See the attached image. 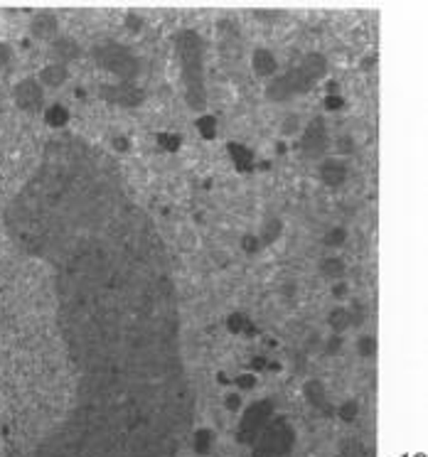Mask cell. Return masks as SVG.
<instances>
[{"label": "cell", "instance_id": "obj_19", "mask_svg": "<svg viewBox=\"0 0 428 457\" xmlns=\"http://www.w3.org/2000/svg\"><path fill=\"white\" fill-rule=\"evenodd\" d=\"M357 354L362 359H372L377 357V340L372 335H365L357 340Z\"/></svg>", "mask_w": 428, "mask_h": 457}, {"label": "cell", "instance_id": "obj_14", "mask_svg": "<svg viewBox=\"0 0 428 457\" xmlns=\"http://www.w3.org/2000/svg\"><path fill=\"white\" fill-rule=\"evenodd\" d=\"M52 52H54V57H57V64H72L74 59L79 57V45L74 40H69V37H62V40H57L54 42V47H52Z\"/></svg>", "mask_w": 428, "mask_h": 457}, {"label": "cell", "instance_id": "obj_21", "mask_svg": "<svg viewBox=\"0 0 428 457\" xmlns=\"http://www.w3.org/2000/svg\"><path fill=\"white\" fill-rule=\"evenodd\" d=\"M303 130V123H301V116L298 113H291V116H286L283 118V126H281V133L283 135H298Z\"/></svg>", "mask_w": 428, "mask_h": 457}, {"label": "cell", "instance_id": "obj_1", "mask_svg": "<svg viewBox=\"0 0 428 457\" xmlns=\"http://www.w3.org/2000/svg\"><path fill=\"white\" fill-rule=\"evenodd\" d=\"M175 50L180 59V74L185 81V99L189 108L202 111L207 106L204 86V40L194 30H182L175 37Z\"/></svg>", "mask_w": 428, "mask_h": 457}, {"label": "cell", "instance_id": "obj_27", "mask_svg": "<svg viewBox=\"0 0 428 457\" xmlns=\"http://www.w3.org/2000/svg\"><path fill=\"white\" fill-rule=\"evenodd\" d=\"M276 233H281V221L271 219V224L266 226V231L261 233L263 243H271V241H273V238H276Z\"/></svg>", "mask_w": 428, "mask_h": 457}, {"label": "cell", "instance_id": "obj_18", "mask_svg": "<svg viewBox=\"0 0 428 457\" xmlns=\"http://www.w3.org/2000/svg\"><path fill=\"white\" fill-rule=\"evenodd\" d=\"M340 457H370V453H367V448H365L362 440L348 438L343 445H340Z\"/></svg>", "mask_w": 428, "mask_h": 457}, {"label": "cell", "instance_id": "obj_31", "mask_svg": "<svg viewBox=\"0 0 428 457\" xmlns=\"http://www.w3.org/2000/svg\"><path fill=\"white\" fill-rule=\"evenodd\" d=\"M340 347H343V337H340V335L330 337V345H328V354H335V352H340Z\"/></svg>", "mask_w": 428, "mask_h": 457}, {"label": "cell", "instance_id": "obj_23", "mask_svg": "<svg viewBox=\"0 0 428 457\" xmlns=\"http://www.w3.org/2000/svg\"><path fill=\"white\" fill-rule=\"evenodd\" d=\"M345 241H348V231H345L343 226L330 228V231L325 233V243H328V246H343Z\"/></svg>", "mask_w": 428, "mask_h": 457}, {"label": "cell", "instance_id": "obj_11", "mask_svg": "<svg viewBox=\"0 0 428 457\" xmlns=\"http://www.w3.org/2000/svg\"><path fill=\"white\" fill-rule=\"evenodd\" d=\"M251 67L256 76H273L276 69H278V59H276V54L266 50V47H259V50H254L251 54Z\"/></svg>", "mask_w": 428, "mask_h": 457}, {"label": "cell", "instance_id": "obj_13", "mask_svg": "<svg viewBox=\"0 0 428 457\" xmlns=\"http://www.w3.org/2000/svg\"><path fill=\"white\" fill-rule=\"evenodd\" d=\"M69 79V69L64 67V64H47L45 69H42L40 72V84H42V89H45V86H50V89H57V86H62L64 81Z\"/></svg>", "mask_w": 428, "mask_h": 457}, {"label": "cell", "instance_id": "obj_7", "mask_svg": "<svg viewBox=\"0 0 428 457\" xmlns=\"http://www.w3.org/2000/svg\"><path fill=\"white\" fill-rule=\"evenodd\" d=\"M13 96H15V103L27 113H35V111H42V108H45V89H42V84L37 79L18 81Z\"/></svg>", "mask_w": 428, "mask_h": 457}, {"label": "cell", "instance_id": "obj_6", "mask_svg": "<svg viewBox=\"0 0 428 457\" xmlns=\"http://www.w3.org/2000/svg\"><path fill=\"white\" fill-rule=\"evenodd\" d=\"M328 148H330L328 123H325L323 118H313V121L301 130V152L308 160H323Z\"/></svg>", "mask_w": 428, "mask_h": 457}, {"label": "cell", "instance_id": "obj_20", "mask_svg": "<svg viewBox=\"0 0 428 457\" xmlns=\"http://www.w3.org/2000/svg\"><path fill=\"white\" fill-rule=\"evenodd\" d=\"M338 416L343 418L345 423H352L357 416H360V404H357L355 399H350V401H343V404L338 406Z\"/></svg>", "mask_w": 428, "mask_h": 457}, {"label": "cell", "instance_id": "obj_30", "mask_svg": "<svg viewBox=\"0 0 428 457\" xmlns=\"http://www.w3.org/2000/svg\"><path fill=\"white\" fill-rule=\"evenodd\" d=\"M10 57H13V52H10V47H8V45H3V42H0V69H3V67H8Z\"/></svg>", "mask_w": 428, "mask_h": 457}, {"label": "cell", "instance_id": "obj_26", "mask_svg": "<svg viewBox=\"0 0 428 457\" xmlns=\"http://www.w3.org/2000/svg\"><path fill=\"white\" fill-rule=\"evenodd\" d=\"M197 128H199V133H202L204 138H214V118L212 116H202V118H199Z\"/></svg>", "mask_w": 428, "mask_h": 457}, {"label": "cell", "instance_id": "obj_9", "mask_svg": "<svg viewBox=\"0 0 428 457\" xmlns=\"http://www.w3.org/2000/svg\"><path fill=\"white\" fill-rule=\"evenodd\" d=\"M318 175H320L323 184H328V187H343L350 175L348 162L340 160V157H325V160H320Z\"/></svg>", "mask_w": 428, "mask_h": 457}, {"label": "cell", "instance_id": "obj_15", "mask_svg": "<svg viewBox=\"0 0 428 457\" xmlns=\"http://www.w3.org/2000/svg\"><path fill=\"white\" fill-rule=\"evenodd\" d=\"M328 322H330V327H333L335 335H343L345 330H350L352 322H350L348 308H335L333 312L328 315Z\"/></svg>", "mask_w": 428, "mask_h": 457}, {"label": "cell", "instance_id": "obj_5", "mask_svg": "<svg viewBox=\"0 0 428 457\" xmlns=\"http://www.w3.org/2000/svg\"><path fill=\"white\" fill-rule=\"evenodd\" d=\"M271 418H273V401L263 399V401H259V404H254L246 413H244L239 431H236V440L251 445L254 440L259 438V433L266 428V423Z\"/></svg>", "mask_w": 428, "mask_h": 457}, {"label": "cell", "instance_id": "obj_3", "mask_svg": "<svg viewBox=\"0 0 428 457\" xmlns=\"http://www.w3.org/2000/svg\"><path fill=\"white\" fill-rule=\"evenodd\" d=\"M91 57H94V62L99 64L104 72L113 74L118 81H123V84H133L135 76L140 74L138 57H135L128 47L118 45V42L113 40H104L99 42V45H94Z\"/></svg>", "mask_w": 428, "mask_h": 457}, {"label": "cell", "instance_id": "obj_2", "mask_svg": "<svg viewBox=\"0 0 428 457\" xmlns=\"http://www.w3.org/2000/svg\"><path fill=\"white\" fill-rule=\"evenodd\" d=\"M325 72H328V59L318 52H310L301 59L298 67L288 69L273 84H268L266 96L271 101H288L293 96H301L306 91H310L315 86V81H320L325 76Z\"/></svg>", "mask_w": 428, "mask_h": 457}, {"label": "cell", "instance_id": "obj_24", "mask_svg": "<svg viewBox=\"0 0 428 457\" xmlns=\"http://www.w3.org/2000/svg\"><path fill=\"white\" fill-rule=\"evenodd\" d=\"M229 152L231 155H234V160H236V167H239V162H241V167H249V162H251V152H246L239 145V148H236L234 143L229 145Z\"/></svg>", "mask_w": 428, "mask_h": 457}, {"label": "cell", "instance_id": "obj_29", "mask_svg": "<svg viewBox=\"0 0 428 457\" xmlns=\"http://www.w3.org/2000/svg\"><path fill=\"white\" fill-rule=\"evenodd\" d=\"M224 406L229 408V411H239L241 396H239V394H229V396H226V401H224Z\"/></svg>", "mask_w": 428, "mask_h": 457}, {"label": "cell", "instance_id": "obj_25", "mask_svg": "<svg viewBox=\"0 0 428 457\" xmlns=\"http://www.w3.org/2000/svg\"><path fill=\"white\" fill-rule=\"evenodd\" d=\"M335 148H338L340 155H350V152L355 150V140H352V135H340V138L335 140Z\"/></svg>", "mask_w": 428, "mask_h": 457}, {"label": "cell", "instance_id": "obj_12", "mask_svg": "<svg viewBox=\"0 0 428 457\" xmlns=\"http://www.w3.org/2000/svg\"><path fill=\"white\" fill-rule=\"evenodd\" d=\"M303 396L308 399V404L313 408H318V411L323 413H330V401H328V394H325V386L320 384L318 379L308 381L306 389H303Z\"/></svg>", "mask_w": 428, "mask_h": 457}, {"label": "cell", "instance_id": "obj_32", "mask_svg": "<svg viewBox=\"0 0 428 457\" xmlns=\"http://www.w3.org/2000/svg\"><path fill=\"white\" fill-rule=\"evenodd\" d=\"M325 106H328L330 111H335V108H343V99H340V96H328V99H325Z\"/></svg>", "mask_w": 428, "mask_h": 457}, {"label": "cell", "instance_id": "obj_8", "mask_svg": "<svg viewBox=\"0 0 428 457\" xmlns=\"http://www.w3.org/2000/svg\"><path fill=\"white\" fill-rule=\"evenodd\" d=\"M101 96L108 103H116V106H138L143 101V91L135 84H111V86H101Z\"/></svg>", "mask_w": 428, "mask_h": 457}, {"label": "cell", "instance_id": "obj_4", "mask_svg": "<svg viewBox=\"0 0 428 457\" xmlns=\"http://www.w3.org/2000/svg\"><path fill=\"white\" fill-rule=\"evenodd\" d=\"M293 426L286 418H273L254 440V457H286L293 448Z\"/></svg>", "mask_w": 428, "mask_h": 457}, {"label": "cell", "instance_id": "obj_10", "mask_svg": "<svg viewBox=\"0 0 428 457\" xmlns=\"http://www.w3.org/2000/svg\"><path fill=\"white\" fill-rule=\"evenodd\" d=\"M30 30L37 40H52L59 30L57 15L54 13H37L35 20H32V25H30Z\"/></svg>", "mask_w": 428, "mask_h": 457}, {"label": "cell", "instance_id": "obj_28", "mask_svg": "<svg viewBox=\"0 0 428 457\" xmlns=\"http://www.w3.org/2000/svg\"><path fill=\"white\" fill-rule=\"evenodd\" d=\"M236 386H239V391H251L254 386H256V377H254V374H241V377L236 379Z\"/></svg>", "mask_w": 428, "mask_h": 457}, {"label": "cell", "instance_id": "obj_16", "mask_svg": "<svg viewBox=\"0 0 428 457\" xmlns=\"http://www.w3.org/2000/svg\"><path fill=\"white\" fill-rule=\"evenodd\" d=\"M345 270H348L345 268V261H340V258H325L320 263V273L328 280H343Z\"/></svg>", "mask_w": 428, "mask_h": 457}, {"label": "cell", "instance_id": "obj_22", "mask_svg": "<svg viewBox=\"0 0 428 457\" xmlns=\"http://www.w3.org/2000/svg\"><path fill=\"white\" fill-rule=\"evenodd\" d=\"M209 448H212V433L199 431L194 435V450H197V455H207Z\"/></svg>", "mask_w": 428, "mask_h": 457}, {"label": "cell", "instance_id": "obj_17", "mask_svg": "<svg viewBox=\"0 0 428 457\" xmlns=\"http://www.w3.org/2000/svg\"><path fill=\"white\" fill-rule=\"evenodd\" d=\"M45 121L50 123L52 128H62L64 123L69 121V111L62 106V103H54V106H50L45 111Z\"/></svg>", "mask_w": 428, "mask_h": 457}]
</instances>
